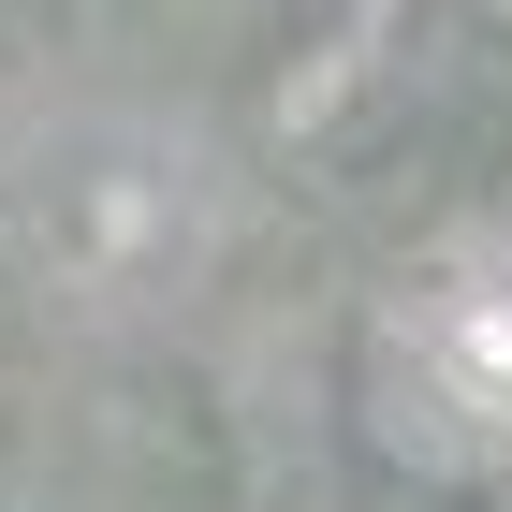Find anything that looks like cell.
<instances>
[{"instance_id":"cell-1","label":"cell","mask_w":512,"mask_h":512,"mask_svg":"<svg viewBox=\"0 0 512 512\" xmlns=\"http://www.w3.org/2000/svg\"><path fill=\"white\" fill-rule=\"evenodd\" d=\"M337 425L395 498H512V205H454L352 293Z\"/></svg>"}]
</instances>
